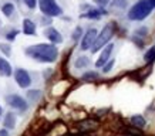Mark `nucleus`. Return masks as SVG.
Segmentation results:
<instances>
[{
    "label": "nucleus",
    "mask_w": 155,
    "mask_h": 136,
    "mask_svg": "<svg viewBox=\"0 0 155 136\" xmlns=\"http://www.w3.org/2000/svg\"><path fill=\"white\" fill-rule=\"evenodd\" d=\"M14 125H16V118H14V115L12 112H9L5 118V126L7 129H13Z\"/></svg>",
    "instance_id": "nucleus-15"
},
{
    "label": "nucleus",
    "mask_w": 155,
    "mask_h": 136,
    "mask_svg": "<svg viewBox=\"0 0 155 136\" xmlns=\"http://www.w3.org/2000/svg\"><path fill=\"white\" fill-rule=\"evenodd\" d=\"M2 11H3V14H5L6 17H9V16H12V13L14 11V6L12 5V3H7V5L3 6Z\"/></svg>",
    "instance_id": "nucleus-18"
},
{
    "label": "nucleus",
    "mask_w": 155,
    "mask_h": 136,
    "mask_svg": "<svg viewBox=\"0 0 155 136\" xmlns=\"http://www.w3.org/2000/svg\"><path fill=\"white\" fill-rule=\"evenodd\" d=\"M94 2L98 6H101V7H104V6H107L108 3H110V0H94Z\"/></svg>",
    "instance_id": "nucleus-25"
},
{
    "label": "nucleus",
    "mask_w": 155,
    "mask_h": 136,
    "mask_svg": "<svg viewBox=\"0 0 155 136\" xmlns=\"http://www.w3.org/2000/svg\"><path fill=\"white\" fill-rule=\"evenodd\" d=\"M81 33H83V30H81V27H77L75 28V31H74V36H73V38L74 40H78L81 36Z\"/></svg>",
    "instance_id": "nucleus-24"
},
{
    "label": "nucleus",
    "mask_w": 155,
    "mask_h": 136,
    "mask_svg": "<svg viewBox=\"0 0 155 136\" xmlns=\"http://www.w3.org/2000/svg\"><path fill=\"white\" fill-rule=\"evenodd\" d=\"M114 30H115V24H114V23H108L107 26L101 30V33L97 36V40H95L94 46L91 47V52H97L98 50H101V48L105 47L108 43H110V40L113 38Z\"/></svg>",
    "instance_id": "nucleus-3"
},
{
    "label": "nucleus",
    "mask_w": 155,
    "mask_h": 136,
    "mask_svg": "<svg viewBox=\"0 0 155 136\" xmlns=\"http://www.w3.org/2000/svg\"><path fill=\"white\" fill-rule=\"evenodd\" d=\"M0 115H2V108H0Z\"/></svg>",
    "instance_id": "nucleus-30"
},
{
    "label": "nucleus",
    "mask_w": 155,
    "mask_h": 136,
    "mask_svg": "<svg viewBox=\"0 0 155 136\" xmlns=\"http://www.w3.org/2000/svg\"><path fill=\"white\" fill-rule=\"evenodd\" d=\"M37 2H38V0H24V3L27 5L28 9H34V7H36V5H37Z\"/></svg>",
    "instance_id": "nucleus-21"
},
{
    "label": "nucleus",
    "mask_w": 155,
    "mask_h": 136,
    "mask_svg": "<svg viewBox=\"0 0 155 136\" xmlns=\"http://www.w3.org/2000/svg\"><path fill=\"white\" fill-rule=\"evenodd\" d=\"M151 2H152V5H154V6H155V0H151Z\"/></svg>",
    "instance_id": "nucleus-29"
},
{
    "label": "nucleus",
    "mask_w": 155,
    "mask_h": 136,
    "mask_svg": "<svg viewBox=\"0 0 155 136\" xmlns=\"http://www.w3.org/2000/svg\"><path fill=\"white\" fill-rule=\"evenodd\" d=\"M0 136H9V132L6 131V129H2L0 131Z\"/></svg>",
    "instance_id": "nucleus-28"
},
{
    "label": "nucleus",
    "mask_w": 155,
    "mask_h": 136,
    "mask_svg": "<svg viewBox=\"0 0 155 136\" xmlns=\"http://www.w3.org/2000/svg\"><path fill=\"white\" fill-rule=\"evenodd\" d=\"M113 48H114V44L108 43L107 46L104 47L100 58L97 60V62H95V67H104L105 64H107V61L110 60V55H111V52H113Z\"/></svg>",
    "instance_id": "nucleus-9"
},
{
    "label": "nucleus",
    "mask_w": 155,
    "mask_h": 136,
    "mask_svg": "<svg viewBox=\"0 0 155 136\" xmlns=\"http://www.w3.org/2000/svg\"><path fill=\"white\" fill-rule=\"evenodd\" d=\"M98 78V74L95 71H90V72H85L83 75V80L84 81H93V80H97Z\"/></svg>",
    "instance_id": "nucleus-19"
},
{
    "label": "nucleus",
    "mask_w": 155,
    "mask_h": 136,
    "mask_svg": "<svg viewBox=\"0 0 155 136\" xmlns=\"http://www.w3.org/2000/svg\"><path fill=\"white\" fill-rule=\"evenodd\" d=\"M14 80L19 84L20 88H28L31 84V78H30L28 72L26 70H20V68L14 71Z\"/></svg>",
    "instance_id": "nucleus-7"
},
{
    "label": "nucleus",
    "mask_w": 155,
    "mask_h": 136,
    "mask_svg": "<svg viewBox=\"0 0 155 136\" xmlns=\"http://www.w3.org/2000/svg\"><path fill=\"white\" fill-rule=\"evenodd\" d=\"M107 11L105 10H90L88 13H84L81 14V17H85V19H94V20H98L101 17V14H105Z\"/></svg>",
    "instance_id": "nucleus-14"
},
{
    "label": "nucleus",
    "mask_w": 155,
    "mask_h": 136,
    "mask_svg": "<svg viewBox=\"0 0 155 136\" xmlns=\"http://www.w3.org/2000/svg\"><path fill=\"white\" fill-rule=\"evenodd\" d=\"M0 50H3V51L9 55L10 54V50H9V46H6V44H0Z\"/></svg>",
    "instance_id": "nucleus-26"
},
{
    "label": "nucleus",
    "mask_w": 155,
    "mask_h": 136,
    "mask_svg": "<svg viewBox=\"0 0 155 136\" xmlns=\"http://www.w3.org/2000/svg\"><path fill=\"white\" fill-rule=\"evenodd\" d=\"M97 36H98V33H97L95 28H88L87 33L84 34L83 40H81V46H80L81 50H83V51H85V50H91V47L94 46L95 40H97Z\"/></svg>",
    "instance_id": "nucleus-5"
},
{
    "label": "nucleus",
    "mask_w": 155,
    "mask_h": 136,
    "mask_svg": "<svg viewBox=\"0 0 155 136\" xmlns=\"http://www.w3.org/2000/svg\"><path fill=\"white\" fill-rule=\"evenodd\" d=\"M144 60H145L147 62H154L155 61V46H152V47L148 50V51L145 52V55H144Z\"/></svg>",
    "instance_id": "nucleus-16"
},
{
    "label": "nucleus",
    "mask_w": 155,
    "mask_h": 136,
    "mask_svg": "<svg viewBox=\"0 0 155 136\" xmlns=\"http://www.w3.org/2000/svg\"><path fill=\"white\" fill-rule=\"evenodd\" d=\"M17 34H19V31H17V30H13V31H10V33L6 36V38L12 41V40H14V38H16V36H17Z\"/></svg>",
    "instance_id": "nucleus-23"
},
{
    "label": "nucleus",
    "mask_w": 155,
    "mask_h": 136,
    "mask_svg": "<svg viewBox=\"0 0 155 136\" xmlns=\"http://www.w3.org/2000/svg\"><path fill=\"white\" fill-rule=\"evenodd\" d=\"M7 103H9L10 106H13L14 109H19V111H26L27 109V102L24 101L20 95H9L7 98H6Z\"/></svg>",
    "instance_id": "nucleus-8"
},
{
    "label": "nucleus",
    "mask_w": 155,
    "mask_h": 136,
    "mask_svg": "<svg viewBox=\"0 0 155 136\" xmlns=\"http://www.w3.org/2000/svg\"><path fill=\"white\" fill-rule=\"evenodd\" d=\"M38 6H40L41 13L48 17H57L63 13V10L56 3V0H38Z\"/></svg>",
    "instance_id": "nucleus-4"
},
{
    "label": "nucleus",
    "mask_w": 155,
    "mask_h": 136,
    "mask_svg": "<svg viewBox=\"0 0 155 136\" xmlns=\"http://www.w3.org/2000/svg\"><path fill=\"white\" fill-rule=\"evenodd\" d=\"M44 36L50 40V41L53 43V44H60V43H63V37H61V34L57 31L56 28H47L46 31H44Z\"/></svg>",
    "instance_id": "nucleus-10"
},
{
    "label": "nucleus",
    "mask_w": 155,
    "mask_h": 136,
    "mask_svg": "<svg viewBox=\"0 0 155 136\" xmlns=\"http://www.w3.org/2000/svg\"><path fill=\"white\" fill-rule=\"evenodd\" d=\"M88 64H90V60L87 57H80V58L75 61V67H77V68H84V67H87Z\"/></svg>",
    "instance_id": "nucleus-17"
},
{
    "label": "nucleus",
    "mask_w": 155,
    "mask_h": 136,
    "mask_svg": "<svg viewBox=\"0 0 155 136\" xmlns=\"http://www.w3.org/2000/svg\"><path fill=\"white\" fill-rule=\"evenodd\" d=\"M30 99H38L40 98V91H28Z\"/></svg>",
    "instance_id": "nucleus-20"
},
{
    "label": "nucleus",
    "mask_w": 155,
    "mask_h": 136,
    "mask_svg": "<svg viewBox=\"0 0 155 136\" xmlns=\"http://www.w3.org/2000/svg\"><path fill=\"white\" fill-rule=\"evenodd\" d=\"M26 54L41 62H54L58 57V50L54 44H36L28 47Z\"/></svg>",
    "instance_id": "nucleus-1"
},
{
    "label": "nucleus",
    "mask_w": 155,
    "mask_h": 136,
    "mask_svg": "<svg viewBox=\"0 0 155 136\" xmlns=\"http://www.w3.org/2000/svg\"><path fill=\"white\" fill-rule=\"evenodd\" d=\"M23 33L27 34V36H33V34L36 33V24L30 19L23 20Z\"/></svg>",
    "instance_id": "nucleus-11"
},
{
    "label": "nucleus",
    "mask_w": 155,
    "mask_h": 136,
    "mask_svg": "<svg viewBox=\"0 0 155 136\" xmlns=\"http://www.w3.org/2000/svg\"><path fill=\"white\" fill-rule=\"evenodd\" d=\"M113 65H114V60H111V61H108V64H105V65H104L103 71H104V72H110V71H111V68H113Z\"/></svg>",
    "instance_id": "nucleus-22"
},
{
    "label": "nucleus",
    "mask_w": 155,
    "mask_h": 136,
    "mask_svg": "<svg viewBox=\"0 0 155 136\" xmlns=\"http://www.w3.org/2000/svg\"><path fill=\"white\" fill-rule=\"evenodd\" d=\"M98 121L97 119H93V118H87V119H83L80 122H77V129L81 133H88V132H93L98 128Z\"/></svg>",
    "instance_id": "nucleus-6"
},
{
    "label": "nucleus",
    "mask_w": 155,
    "mask_h": 136,
    "mask_svg": "<svg viewBox=\"0 0 155 136\" xmlns=\"http://www.w3.org/2000/svg\"><path fill=\"white\" fill-rule=\"evenodd\" d=\"M131 125L134 128H137V129H142V128L145 126V119H144V116H141V115H134V116H131Z\"/></svg>",
    "instance_id": "nucleus-13"
},
{
    "label": "nucleus",
    "mask_w": 155,
    "mask_h": 136,
    "mask_svg": "<svg viewBox=\"0 0 155 136\" xmlns=\"http://www.w3.org/2000/svg\"><path fill=\"white\" fill-rule=\"evenodd\" d=\"M147 33V28H141V30H137V34L138 36H145Z\"/></svg>",
    "instance_id": "nucleus-27"
},
{
    "label": "nucleus",
    "mask_w": 155,
    "mask_h": 136,
    "mask_svg": "<svg viewBox=\"0 0 155 136\" xmlns=\"http://www.w3.org/2000/svg\"><path fill=\"white\" fill-rule=\"evenodd\" d=\"M0 75H3V77H10L12 75V67L2 57H0Z\"/></svg>",
    "instance_id": "nucleus-12"
},
{
    "label": "nucleus",
    "mask_w": 155,
    "mask_h": 136,
    "mask_svg": "<svg viewBox=\"0 0 155 136\" xmlns=\"http://www.w3.org/2000/svg\"><path fill=\"white\" fill-rule=\"evenodd\" d=\"M155 9V6L152 5L151 0H140L138 3L132 6L130 11H128V19L130 20H144L147 16H150V13Z\"/></svg>",
    "instance_id": "nucleus-2"
}]
</instances>
